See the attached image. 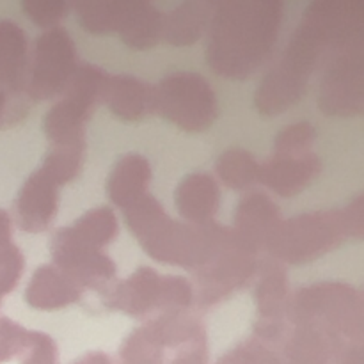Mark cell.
Instances as JSON below:
<instances>
[{"label":"cell","instance_id":"6da1fadb","mask_svg":"<svg viewBox=\"0 0 364 364\" xmlns=\"http://www.w3.org/2000/svg\"><path fill=\"white\" fill-rule=\"evenodd\" d=\"M283 6L274 0L215 2L206 31V63L233 80L255 75L279 38Z\"/></svg>","mask_w":364,"mask_h":364},{"label":"cell","instance_id":"7a4b0ae2","mask_svg":"<svg viewBox=\"0 0 364 364\" xmlns=\"http://www.w3.org/2000/svg\"><path fill=\"white\" fill-rule=\"evenodd\" d=\"M124 217L141 247L153 259L173 267L198 270L237 244L231 228L215 223L194 226L173 220L149 194L124 210Z\"/></svg>","mask_w":364,"mask_h":364},{"label":"cell","instance_id":"3957f363","mask_svg":"<svg viewBox=\"0 0 364 364\" xmlns=\"http://www.w3.org/2000/svg\"><path fill=\"white\" fill-rule=\"evenodd\" d=\"M363 295L347 283H316L290 295L287 318L294 327H313L345 343L363 340Z\"/></svg>","mask_w":364,"mask_h":364},{"label":"cell","instance_id":"277c9868","mask_svg":"<svg viewBox=\"0 0 364 364\" xmlns=\"http://www.w3.org/2000/svg\"><path fill=\"white\" fill-rule=\"evenodd\" d=\"M329 55V50L299 25L281 59L259 84L255 96L256 109L263 116H277L295 105L304 96L311 75Z\"/></svg>","mask_w":364,"mask_h":364},{"label":"cell","instance_id":"5b68a950","mask_svg":"<svg viewBox=\"0 0 364 364\" xmlns=\"http://www.w3.org/2000/svg\"><path fill=\"white\" fill-rule=\"evenodd\" d=\"M348 238L341 210L311 212L281 220L265 251L279 263L313 262L327 255Z\"/></svg>","mask_w":364,"mask_h":364},{"label":"cell","instance_id":"8992f818","mask_svg":"<svg viewBox=\"0 0 364 364\" xmlns=\"http://www.w3.org/2000/svg\"><path fill=\"white\" fill-rule=\"evenodd\" d=\"M153 112L185 132L208 130L219 105L212 85L201 75L178 71L151 85Z\"/></svg>","mask_w":364,"mask_h":364},{"label":"cell","instance_id":"52a82bcc","mask_svg":"<svg viewBox=\"0 0 364 364\" xmlns=\"http://www.w3.org/2000/svg\"><path fill=\"white\" fill-rule=\"evenodd\" d=\"M77 66V48L70 32L63 27L43 31L28 52L23 92L34 102L63 96Z\"/></svg>","mask_w":364,"mask_h":364},{"label":"cell","instance_id":"ba28073f","mask_svg":"<svg viewBox=\"0 0 364 364\" xmlns=\"http://www.w3.org/2000/svg\"><path fill=\"white\" fill-rule=\"evenodd\" d=\"M363 43L327 57L318 91V105L329 116H359L364 105Z\"/></svg>","mask_w":364,"mask_h":364},{"label":"cell","instance_id":"9c48e42d","mask_svg":"<svg viewBox=\"0 0 364 364\" xmlns=\"http://www.w3.org/2000/svg\"><path fill=\"white\" fill-rule=\"evenodd\" d=\"M258 258L252 252L242 249L238 244L230 245L223 252L210 259L206 265L196 270L194 302L199 308H212L240 290L256 276Z\"/></svg>","mask_w":364,"mask_h":364},{"label":"cell","instance_id":"30bf717a","mask_svg":"<svg viewBox=\"0 0 364 364\" xmlns=\"http://www.w3.org/2000/svg\"><path fill=\"white\" fill-rule=\"evenodd\" d=\"M52 265L66 274L78 287L92 288L98 291H107L116 277V265L103 251L89 247L78 240L70 230L63 228L53 237Z\"/></svg>","mask_w":364,"mask_h":364},{"label":"cell","instance_id":"8fae6325","mask_svg":"<svg viewBox=\"0 0 364 364\" xmlns=\"http://www.w3.org/2000/svg\"><path fill=\"white\" fill-rule=\"evenodd\" d=\"M281 220L279 206L269 196L262 192H247L235 208L231 231L242 249L258 255L267 247Z\"/></svg>","mask_w":364,"mask_h":364},{"label":"cell","instance_id":"7c38bea8","mask_svg":"<svg viewBox=\"0 0 364 364\" xmlns=\"http://www.w3.org/2000/svg\"><path fill=\"white\" fill-rule=\"evenodd\" d=\"M59 185L34 171L21 185L14 201V223L27 233L48 230L59 208Z\"/></svg>","mask_w":364,"mask_h":364},{"label":"cell","instance_id":"4fadbf2b","mask_svg":"<svg viewBox=\"0 0 364 364\" xmlns=\"http://www.w3.org/2000/svg\"><path fill=\"white\" fill-rule=\"evenodd\" d=\"M322 173V162L315 153L304 155H272L259 167V183L283 198L308 188Z\"/></svg>","mask_w":364,"mask_h":364},{"label":"cell","instance_id":"5bb4252c","mask_svg":"<svg viewBox=\"0 0 364 364\" xmlns=\"http://www.w3.org/2000/svg\"><path fill=\"white\" fill-rule=\"evenodd\" d=\"M160 276L149 267H141L121 283L103 291L107 308L128 316H146L156 311L160 295Z\"/></svg>","mask_w":364,"mask_h":364},{"label":"cell","instance_id":"9a60e30c","mask_svg":"<svg viewBox=\"0 0 364 364\" xmlns=\"http://www.w3.org/2000/svg\"><path fill=\"white\" fill-rule=\"evenodd\" d=\"M174 205L183 223L194 226L213 223L220 206L219 183L206 173L187 174L174 191Z\"/></svg>","mask_w":364,"mask_h":364},{"label":"cell","instance_id":"2e32d148","mask_svg":"<svg viewBox=\"0 0 364 364\" xmlns=\"http://www.w3.org/2000/svg\"><path fill=\"white\" fill-rule=\"evenodd\" d=\"M82 288L52 263H45L32 274L25 288V302L38 311H57L75 304Z\"/></svg>","mask_w":364,"mask_h":364},{"label":"cell","instance_id":"e0dca14e","mask_svg":"<svg viewBox=\"0 0 364 364\" xmlns=\"http://www.w3.org/2000/svg\"><path fill=\"white\" fill-rule=\"evenodd\" d=\"M102 102L123 121H141L153 112L151 85L132 75H109Z\"/></svg>","mask_w":364,"mask_h":364},{"label":"cell","instance_id":"ac0fdd59","mask_svg":"<svg viewBox=\"0 0 364 364\" xmlns=\"http://www.w3.org/2000/svg\"><path fill=\"white\" fill-rule=\"evenodd\" d=\"M153 173L149 160L139 153L123 155L107 178V196L117 208L127 210L148 194Z\"/></svg>","mask_w":364,"mask_h":364},{"label":"cell","instance_id":"d6986e66","mask_svg":"<svg viewBox=\"0 0 364 364\" xmlns=\"http://www.w3.org/2000/svg\"><path fill=\"white\" fill-rule=\"evenodd\" d=\"M258 283H256L255 299L259 322H287L288 302H290V287L288 272L283 263L269 258L258 262Z\"/></svg>","mask_w":364,"mask_h":364},{"label":"cell","instance_id":"ffe728a7","mask_svg":"<svg viewBox=\"0 0 364 364\" xmlns=\"http://www.w3.org/2000/svg\"><path fill=\"white\" fill-rule=\"evenodd\" d=\"M345 341L313 327H294L283 343L287 364H336Z\"/></svg>","mask_w":364,"mask_h":364},{"label":"cell","instance_id":"44dd1931","mask_svg":"<svg viewBox=\"0 0 364 364\" xmlns=\"http://www.w3.org/2000/svg\"><path fill=\"white\" fill-rule=\"evenodd\" d=\"M164 14L144 0H124L117 34L127 46L146 50L162 41Z\"/></svg>","mask_w":364,"mask_h":364},{"label":"cell","instance_id":"7402d4cb","mask_svg":"<svg viewBox=\"0 0 364 364\" xmlns=\"http://www.w3.org/2000/svg\"><path fill=\"white\" fill-rule=\"evenodd\" d=\"M28 66V45L23 28L11 20H0V89L23 92Z\"/></svg>","mask_w":364,"mask_h":364},{"label":"cell","instance_id":"603a6c76","mask_svg":"<svg viewBox=\"0 0 364 364\" xmlns=\"http://www.w3.org/2000/svg\"><path fill=\"white\" fill-rule=\"evenodd\" d=\"M215 2H183L164 16L162 39L173 46L198 43L208 31Z\"/></svg>","mask_w":364,"mask_h":364},{"label":"cell","instance_id":"cb8c5ba5","mask_svg":"<svg viewBox=\"0 0 364 364\" xmlns=\"http://www.w3.org/2000/svg\"><path fill=\"white\" fill-rule=\"evenodd\" d=\"M92 110L60 98L53 103L43 119V130L52 146L73 144L85 141V124Z\"/></svg>","mask_w":364,"mask_h":364},{"label":"cell","instance_id":"d4e9b609","mask_svg":"<svg viewBox=\"0 0 364 364\" xmlns=\"http://www.w3.org/2000/svg\"><path fill=\"white\" fill-rule=\"evenodd\" d=\"M144 326L164 350H169V348L178 350L206 338L203 323L188 311L162 313Z\"/></svg>","mask_w":364,"mask_h":364},{"label":"cell","instance_id":"484cf974","mask_svg":"<svg viewBox=\"0 0 364 364\" xmlns=\"http://www.w3.org/2000/svg\"><path fill=\"white\" fill-rule=\"evenodd\" d=\"M259 167L262 164L255 155L242 148H230L220 153L215 162L217 176L226 187L245 192L259 183Z\"/></svg>","mask_w":364,"mask_h":364},{"label":"cell","instance_id":"4316f807","mask_svg":"<svg viewBox=\"0 0 364 364\" xmlns=\"http://www.w3.org/2000/svg\"><path fill=\"white\" fill-rule=\"evenodd\" d=\"M70 230L85 245L103 251V247L109 245L116 238L119 223H117V217L112 208H109V206H96V208L85 212L82 217H78L71 224Z\"/></svg>","mask_w":364,"mask_h":364},{"label":"cell","instance_id":"83f0119b","mask_svg":"<svg viewBox=\"0 0 364 364\" xmlns=\"http://www.w3.org/2000/svg\"><path fill=\"white\" fill-rule=\"evenodd\" d=\"M107 77H109V73L96 64H78L60 98H66L92 110L102 102V92L105 87Z\"/></svg>","mask_w":364,"mask_h":364},{"label":"cell","instance_id":"f1b7e54d","mask_svg":"<svg viewBox=\"0 0 364 364\" xmlns=\"http://www.w3.org/2000/svg\"><path fill=\"white\" fill-rule=\"evenodd\" d=\"M84 155L85 141L52 146L50 151L46 153L39 171L45 176H48L53 183L63 187L78 176V173L82 171V164H84Z\"/></svg>","mask_w":364,"mask_h":364},{"label":"cell","instance_id":"f546056e","mask_svg":"<svg viewBox=\"0 0 364 364\" xmlns=\"http://www.w3.org/2000/svg\"><path fill=\"white\" fill-rule=\"evenodd\" d=\"M73 11L82 27L92 34H110L117 32L123 2L114 0H95V2L73 4Z\"/></svg>","mask_w":364,"mask_h":364},{"label":"cell","instance_id":"4dcf8cb0","mask_svg":"<svg viewBox=\"0 0 364 364\" xmlns=\"http://www.w3.org/2000/svg\"><path fill=\"white\" fill-rule=\"evenodd\" d=\"M119 364H166V350L142 326L121 343Z\"/></svg>","mask_w":364,"mask_h":364},{"label":"cell","instance_id":"1f68e13d","mask_svg":"<svg viewBox=\"0 0 364 364\" xmlns=\"http://www.w3.org/2000/svg\"><path fill=\"white\" fill-rule=\"evenodd\" d=\"M194 287L188 279L180 276H162L156 311L185 313L194 304Z\"/></svg>","mask_w":364,"mask_h":364},{"label":"cell","instance_id":"d6a6232c","mask_svg":"<svg viewBox=\"0 0 364 364\" xmlns=\"http://www.w3.org/2000/svg\"><path fill=\"white\" fill-rule=\"evenodd\" d=\"M215 364H287L284 359L269 345L258 340L238 343L223 355Z\"/></svg>","mask_w":364,"mask_h":364},{"label":"cell","instance_id":"836d02e7","mask_svg":"<svg viewBox=\"0 0 364 364\" xmlns=\"http://www.w3.org/2000/svg\"><path fill=\"white\" fill-rule=\"evenodd\" d=\"M315 139L316 132L309 123L290 124L274 139V155H304L311 151Z\"/></svg>","mask_w":364,"mask_h":364},{"label":"cell","instance_id":"e575fe53","mask_svg":"<svg viewBox=\"0 0 364 364\" xmlns=\"http://www.w3.org/2000/svg\"><path fill=\"white\" fill-rule=\"evenodd\" d=\"M21 9L27 13L32 23L39 25L43 31L60 27V21L68 16L70 6L60 0H31L21 4Z\"/></svg>","mask_w":364,"mask_h":364},{"label":"cell","instance_id":"d590c367","mask_svg":"<svg viewBox=\"0 0 364 364\" xmlns=\"http://www.w3.org/2000/svg\"><path fill=\"white\" fill-rule=\"evenodd\" d=\"M31 329H25L14 320L0 315V364L14 355H21L28 347Z\"/></svg>","mask_w":364,"mask_h":364},{"label":"cell","instance_id":"8d00e7d4","mask_svg":"<svg viewBox=\"0 0 364 364\" xmlns=\"http://www.w3.org/2000/svg\"><path fill=\"white\" fill-rule=\"evenodd\" d=\"M20 364H59L55 341L41 331H31L28 347L21 354Z\"/></svg>","mask_w":364,"mask_h":364},{"label":"cell","instance_id":"74e56055","mask_svg":"<svg viewBox=\"0 0 364 364\" xmlns=\"http://www.w3.org/2000/svg\"><path fill=\"white\" fill-rule=\"evenodd\" d=\"M364 208H363V196L359 194L358 198L352 199L345 208H341L343 213L345 226H347V233L350 238L361 240L364 233Z\"/></svg>","mask_w":364,"mask_h":364},{"label":"cell","instance_id":"f35d334b","mask_svg":"<svg viewBox=\"0 0 364 364\" xmlns=\"http://www.w3.org/2000/svg\"><path fill=\"white\" fill-rule=\"evenodd\" d=\"M166 364H208V345L205 340H199L187 347L178 348L176 354L166 359Z\"/></svg>","mask_w":364,"mask_h":364},{"label":"cell","instance_id":"ab89813d","mask_svg":"<svg viewBox=\"0 0 364 364\" xmlns=\"http://www.w3.org/2000/svg\"><path fill=\"white\" fill-rule=\"evenodd\" d=\"M14 249L16 245L13 244V219L6 210L0 208V263L6 262Z\"/></svg>","mask_w":364,"mask_h":364},{"label":"cell","instance_id":"60d3db41","mask_svg":"<svg viewBox=\"0 0 364 364\" xmlns=\"http://www.w3.org/2000/svg\"><path fill=\"white\" fill-rule=\"evenodd\" d=\"M336 364H363L361 343H348L341 350Z\"/></svg>","mask_w":364,"mask_h":364},{"label":"cell","instance_id":"b9f144b4","mask_svg":"<svg viewBox=\"0 0 364 364\" xmlns=\"http://www.w3.org/2000/svg\"><path fill=\"white\" fill-rule=\"evenodd\" d=\"M71 364H114L112 359L103 352H87L82 358L75 359Z\"/></svg>","mask_w":364,"mask_h":364},{"label":"cell","instance_id":"7bdbcfd3","mask_svg":"<svg viewBox=\"0 0 364 364\" xmlns=\"http://www.w3.org/2000/svg\"><path fill=\"white\" fill-rule=\"evenodd\" d=\"M7 112H9V100H7V92L0 89V127L7 123Z\"/></svg>","mask_w":364,"mask_h":364},{"label":"cell","instance_id":"ee69618b","mask_svg":"<svg viewBox=\"0 0 364 364\" xmlns=\"http://www.w3.org/2000/svg\"><path fill=\"white\" fill-rule=\"evenodd\" d=\"M4 295H7L6 291H4V288L0 287V304H2V299H4Z\"/></svg>","mask_w":364,"mask_h":364}]
</instances>
